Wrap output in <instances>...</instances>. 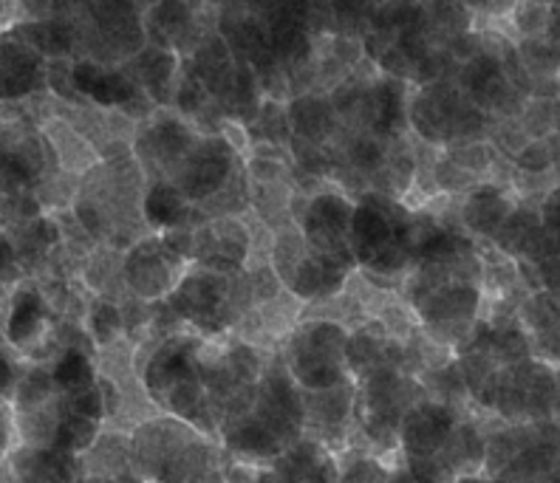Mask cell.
<instances>
[{
  "instance_id": "obj_1",
  "label": "cell",
  "mask_w": 560,
  "mask_h": 483,
  "mask_svg": "<svg viewBox=\"0 0 560 483\" xmlns=\"http://www.w3.org/2000/svg\"><path fill=\"white\" fill-rule=\"evenodd\" d=\"M144 187L148 181L133 156L100 162L80 178L71 215L96 246L125 252L151 235L142 221Z\"/></svg>"
},
{
  "instance_id": "obj_2",
  "label": "cell",
  "mask_w": 560,
  "mask_h": 483,
  "mask_svg": "<svg viewBox=\"0 0 560 483\" xmlns=\"http://www.w3.org/2000/svg\"><path fill=\"white\" fill-rule=\"evenodd\" d=\"M351 255L360 278L397 292L413 258V207L383 192H360L351 219Z\"/></svg>"
},
{
  "instance_id": "obj_3",
  "label": "cell",
  "mask_w": 560,
  "mask_h": 483,
  "mask_svg": "<svg viewBox=\"0 0 560 483\" xmlns=\"http://www.w3.org/2000/svg\"><path fill=\"white\" fill-rule=\"evenodd\" d=\"M185 331L201 340L230 337L255 308L253 286L244 272L219 274L201 266H187L178 286L164 299Z\"/></svg>"
},
{
  "instance_id": "obj_4",
  "label": "cell",
  "mask_w": 560,
  "mask_h": 483,
  "mask_svg": "<svg viewBox=\"0 0 560 483\" xmlns=\"http://www.w3.org/2000/svg\"><path fill=\"white\" fill-rule=\"evenodd\" d=\"M272 354L230 337L201 340L196 351V370L210 402L219 429L253 408L255 388Z\"/></svg>"
},
{
  "instance_id": "obj_5",
  "label": "cell",
  "mask_w": 560,
  "mask_h": 483,
  "mask_svg": "<svg viewBox=\"0 0 560 483\" xmlns=\"http://www.w3.org/2000/svg\"><path fill=\"white\" fill-rule=\"evenodd\" d=\"M492 122L495 119L467 103L453 76L408 91V105H405L408 137L413 133V139H419L424 148L447 150L453 144L485 142Z\"/></svg>"
},
{
  "instance_id": "obj_6",
  "label": "cell",
  "mask_w": 560,
  "mask_h": 483,
  "mask_svg": "<svg viewBox=\"0 0 560 483\" xmlns=\"http://www.w3.org/2000/svg\"><path fill=\"white\" fill-rule=\"evenodd\" d=\"M349 328L331 320H301L278 356L303 393H317L351 379L346 368Z\"/></svg>"
},
{
  "instance_id": "obj_7",
  "label": "cell",
  "mask_w": 560,
  "mask_h": 483,
  "mask_svg": "<svg viewBox=\"0 0 560 483\" xmlns=\"http://www.w3.org/2000/svg\"><path fill=\"white\" fill-rule=\"evenodd\" d=\"M77 60L122 66L148 46L142 26V7L137 3H74Z\"/></svg>"
},
{
  "instance_id": "obj_8",
  "label": "cell",
  "mask_w": 560,
  "mask_h": 483,
  "mask_svg": "<svg viewBox=\"0 0 560 483\" xmlns=\"http://www.w3.org/2000/svg\"><path fill=\"white\" fill-rule=\"evenodd\" d=\"M244 173V153L221 133H201L199 142L176 164L171 181L192 207L205 204Z\"/></svg>"
},
{
  "instance_id": "obj_9",
  "label": "cell",
  "mask_w": 560,
  "mask_h": 483,
  "mask_svg": "<svg viewBox=\"0 0 560 483\" xmlns=\"http://www.w3.org/2000/svg\"><path fill=\"white\" fill-rule=\"evenodd\" d=\"M499 46V35H485V48L479 55L467 60L465 66H456L451 74L467 103L490 116V119H495V122L499 119H518L521 108L526 103V96L515 89L510 74H506Z\"/></svg>"
},
{
  "instance_id": "obj_10",
  "label": "cell",
  "mask_w": 560,
  "mask_h": 483,
  "mask_svg": "<svg viewBox=\"0 0 560 483\" xmlns=\"http://www.w3.org/2000/svg\"><path fill=\"white\" fill-rule=\"evenodd\" d=\"M351 219H354V198L337 187H326L306 198L294 224L312 252L357 269L351 255Z\"/></svg>"
},
{
  "instance_id": "obj_11",
  "label": "cell",
  "mask_w": 560,
  "mask_h": 483,
  "mask_svg": "<svg viewBox=\"0 0 560 483\" xmlns=\"http://www.w3.org/2000/svg\"><path fill=\"white\" fill-rule=\"evenodd\" d=\"M199 130L171 108L153 110L139 122L137 137L130 142V156L139 164L144 181H167L187 150L199 142Z\"/></svg>"
},
{
  "instance_id": "obj_12",
  "label": "cell",
  "mask_w": 560,
  "mask_h": 483,
  "mask_svg": "<svg viewBox=\"0 0 560 483\" xmlns=\"http://www.w3.org/2000/svg\"><path fill=\"white\" fill-rule=\"evenodd\" d=\"M187 272L185 260L162 244L159 235L130 244L122 252V283L130 299L144 303V306H159L171 297L178 286L182 274Z\"/></svg>"
},
{
  "instance_id": "obj_13",
  "label": "cell",
  "mask_w": 560,
  "mask_h": 483,
  "mask_svg": "<svg viewBox=\"0 0 560 483\" xmlns=\"http://www.w3.org/2000/svg\"><path fill=\"white\" fill-rule=\"evenodd\" d=\"M142 26L148 46L187 60L201 46V40L215 32V7L182 3V0L151 3L142 7Z\"/></svg>"
},
{
  "instance_id": "obj_14",
  "label": "cell",
  "mask_w": 560,
  "mask_h": 483,
  "mask_svg": "<svg viewBox=\"0 0 560 483\" xmlns=\"http://www.w3.org/2000/svg\"><path fill=\"white\" fill-rule=\"evenodd\" d=\"M253 255V229L249 215L244 219H210L190 229V266L210 272H244Z\"/></svg>"
},
{
  "instance_id": "obj_15",
  "label": "cell",
  "mask_w": 560,
  "mask_h": 483,
  "mask_svg": "<svg viewBox=\"0 0 560 483\" xmlns=\"http://www.w3.org/2000/svg\"><path fill=\"white\" fill-rule=\"evenodd\" d=\"M470 413L451 408V404L433 402V399H422L419 404L405 413L402 424H399V447L397 461L399 463H424L439 461L451 436L456 433L458 422Z\"/></svg>"
},
{
  "instance_id": "obj_16",
  "label": "cell",
  "mask_w": 560,
  "mask_h": 483,
  "mask_svg": "<svg viewBox=\"0 0 560 483\" xmlns=\"http://www.w3.org/2000/svg\"><path fill=\"white\" fill-rule=\"evenodd\" d=\"M74 89L82 103L100 110H122L133 122H144L153 114V105L144 99L142 91L128 80L119 66H103L91 60H71Z\"/></svg>"
},
{
  "instance_id": "obj_17",
  "label": "cell",
  "mask_w": 560,
  "mask_h": 483,
  "mask_svg": "<svg viewBox=\"0 0 560 483\" xmlns=\"http://www.w3.org/2000/svg\"><path fill=\"white\" fill-rule=\"evenodd\" d=\"M199 436H205V433H199L192 424L178 422L173 415L159 413L144 419L128 433L133 470L144 483H156L164 467Z\"/></svg>"
},
{
  "instance_id": "obj_18",
  "label": "cell",
  "mask_w": 560,
  "mask_h": 483,
  "mask_svg": "<svg viewBox=\"0 0 560 483\" xmlns=\"http://www.w3.org/2000/svg\"><path fill=\"white\" fill-rule=\"evenodd\" d=\"M303 393V390H301ZM303 415H306V436L326 444L340 456L351 444L357 415V385L346 379L328 390L303 393Z\"/></svg>"
},
{
  "instance_id": "obj_19",
  "label": "cell",
  "mask_w": 560,
  "mask_h": 483,
  "mask_svg": "<svg viewBox=\"0 0 560 483\" xmlns=\"http://www.w3.org/2000/svg\"><path fill=\"white\" fill-rule=\"evenodd\" d=\"M46 96V60L21 37L0 32V105H26Z\"/></svg>"
},
{
  "instance_id": "obj_20",
  "label": "cell",
  "mask_w": 560,
  "mask_h": 483,
  "mask_svg": "<svg viewBox=\"0 0 560 483\" xmlns=\"http://www.w3.org/2000/svg\"><path fill=\"white\" fill-rule=\"evenodd\" d=\"M346 368L354 381L365 379L380 368L408 370V342L390 337L380 326V320L360 322L351 328L349 340H346Z\"/></svg>"
},
{
  "instance_id": "obj_21",
  "label": "cell",
  "mask_w": 560,
  "mask_h": 483,
  "mask_svg": "<svg viewBox=\"0 0 560 483\" xmlns=\"http://www.w3.org/2000/svg\"><path fill=\"white\" fill-rule=\"evenodd\" d=\"M518 198L510 187L492 185V181H481L479 187H472L467 196L458 198L456 219L458 226L465 229L467 238H472L476 244H487L495 238V232L501 229L510 212L515 210Z\"/></svg>"
},
{
  "instance_id": "obj_22",
  "label": "cell",
  "mask_w": 560,
  "mask_h": 483,
  "mask_svg": "<svg viewBox=\"0 0 560 483\" xmlns=\"http://www.w3.org/2000/svg\"><path fill=\"white\" fill-rule=\"evenodd\" d=\"M275 483H340V458L335 449L303 436L267 467Z\"/></svg>"
},
{
  "instance_id": "obj_23",
  "label": "cell",
  "mask_w": 560,
  "mask_h": 483,
  "mask_svg": "<svg viewBox=\"0 0 560 483\" xmlns=\"http://www.w3.org/2000/svg\"><path fill=\"white\" fill-rule=\"evenodd\" d=\"M287 116L292 142L308 144V148L328 150L342 130L335 105H331L328 94H320V91L292 96L287 103Z\"/></svg>"
},
{
  "instance_id": "obj_24",
  "label": "cell",
  "mask_w": 560,
  "mask_h": 483,
  "mask_svg": "<svg viewBox=\"0 0 560 483\" xmlns=\"http://www.w3.org/2000/svg\"><path fill=\"white\" fill-rule=\"evenodd\" d=\"M119 69L142 91L144 99L153 108H171L173 91H176L178 74H182V57L171 55V51H162L156 46H144L139 55L122 62Z\"/></svg>"
},
{
  "instance_id": "obj_25",
  "label": "cell",
  "mask_w": 560,
  "mask_h": 483,
  "mask_svg": "<svg viewBox=\"0 0 560 483\" xmlns=\"http://www.w3.org/2000/svg\"><path fill=\"white\" fill-rule=\"evenodd\" d=\"M37 128H40V137L46 139L48 150H51V156H55L57 167H60L62 173L82 178L100 164L96 150L85 142V137H82L80 130L71 128V125L51 108H46V114L37 119Z\"/></svg>"
},
{
  "instance_id": "obj_26",
  "label": "cell",
  "mask_w": 560,
  "mask_h": 483,
  "mask_svg": "<svg viewBox=\"0 0 560 483\" xmlns=\"http://www.w3.org/2000/svg\"><path fill=\"white\" fill-rule=\"evenodd\" d=\"M142 221L151 235L201 224L199 210L171 181H148L142 196Z\"/></svg>"
},
{
  "instance_id": "obj_27",
  "label": "cell",
  "mask_w": 560,
  "mask_h": 483,
  "mask_svg": "<svg viewBox=\"0 0 560 483\" xmlns=\"http://www.w3.org/2000/svg\"><path fill=\"white\" fill-rule=\"evenodd\" d=\"M77 467H80V475L91 478H128L137 475L133 470V458H130V441L128 433H119L114 427H103L100 438L94 441V447L85 452V456L77 458Z\"/></svg>"
},
{
  "instance_id": "obj_28",
  "label": "cell",
  "mask_w": 560,
  "mask_h": 483,
  "mask_svg": "<svg viewBox=\"0 0 560 483\" xmlns=\"http://www.w3.org/2000/svg\"><path fill=\"white\" fill-rule=\"evenodd\" d=\"M485 447H487V429L481 427L476 419L465 415L458 422L456 433L451 436L444 452L439 456V461L444 463V470L451 472V478H465V475H481V467H485Z\"/></svg>"
},
{
  "instance_id": "obj_29",
  "label": "cell",
  "mask_w": 560,
  "mask_h": 483,
  "mask_svg": "<svg viewBox=\"0 0 560 483\" xmlns=\"http://www.w3.org/2000/svg\"><path fill=\"white\" fill-rule=\"evenodd\" d=\"M48 370H51L55 388L60 390L62 396L89 390L100 381V370H96V351L82 345L60 351L55 360L48 362Z\"/></svg>"
},
{
  "instance_id": "obj_30",
  "label": "cell",
  "mask_w": 560,
  "mask_h": 483,
  "mask_svg": "<svg viewBox=\"0 0 560 483\" xmlns=\"http://www.w3.org/2000/svg\"><path fill=\"white\" fill-rule=\"evenodd\" d=\"M60 390L55 388L51 370L48 365H32V362H21L18 379L9 393V404H12L14 415L32 413V410L46 408L48 402H55Z\"/></svg>"
},
{
  "instance_id": "obj_31",
  "label": "cell",
  "mask_w": 560,
  "mask_h": 483,
  "mask_svg": "<svg viewBox=\"0 0 560 483\" xmlns=\"http://www.w3.org/2000/svg\"><path fill=\"white\" fill-rule=\"evenodd\" d=\"M82 328L89 340L94 342L96 351H105V347H114L119 342L128 340V331H125V314L119 303L103 297L89 299V311H85V320Z\"/></svg>"
},
{
  "instance_id": "obj_32",
  "label": "cell",
  "mask_w": 560,
  "mask_h": 483,
  "mask_svg": "<svg viewBox=\"0 0 560 483\" xmlns=\"http://www.w3.org/2000/svg\"><path fill=\"white\" fill-rule=\"evenodd\" d=\"M244 130H246V142H249V148L289 150V142H292V130H289L287 103H278V99H264L258 116H255L253 122L246 125Z\"/></svg>"
},
{
  "instance_id": "obj_33",
  "label": "cell",
  "mask_w": 560,
  "mask_h": 483,
  "mask_svg": "<svg viewBox=\"0 0 560 483\" xmlns=\"http://www.w3.org/2000/svg\"><path fill=\"white\" fill-rule=\"evenodd\" d=\"M105 424L103 422H94V419H85V415H74V413H66L57 424V433H55V444L51 449L62 452V456H71V458H80L85 456L94 441L100 438Z\"/></svg>"
},
{
  "instance_id": "obj_34",
  "label": "cell",
  "mask_w": 560,
  "mask_h": 483,
  "mask_svg": "<svg viewBox=\"0 0 560 483\" xmlns=\"http://www.w3.org/2000/svg\"><path fill=\"white\" fill-rule=\"evenodd\" d=\"M518 125L524 128L529 142H547L558 137L560 130V99L529 96L518 114Z\"/></svg>"
},
{
  "instance_id": "obj_35",
  "label": "cell",
  "mask_w": 560,
  "mask_h": 483,
  "mask_svg": "<svg viewBox=\"0 0 560 483\" xmlns=\"http://www.w3.org/2000/svg\"><path fill=\"white\" fill-rule=\"evenodd\" d=\"M337 458H340V483H390L394 463L371 456L365 449L349 447Z\"/></svg>"
},
{
  "instance_id": "obj_36",
  "label": "cell",
  "mask_w": 560,
  "mask_h": 483,
  "mask_svg": "<svg viewBox=\"0 0 560 483\" xmlns=\"http://www.w3.org/2000/svg\"><path fill=\"white\" fill-rule=\"evenodd\" d=\"M549 17H552V3H535V0H524V3H513L506 21L513 28L515 43L521 40H540L547 35Z\"/></svg>"
},
{
  "instance_id": "obj_37",
  "label": "cell",
  "mask_w": 560,
  "mask_h": 483,
  "mask_svg": "<svg viewBox=\"0 0 560 483\" xmlns=\"http://www.w3.org/2000/svg\"><path fill=\"white\" fill-rule=\"evenodd\" d=\"M560 158V148H555V137L547 142H526L524 148L510 158L518 176H549L555 173Z\"/></svg>"
},
{
  "instance_id": "obj_38",
  "label": "cell",
  "mask_w": 560,
  "mask_h": 483,
  "mask_svg": "<svg viewBox=\"0 0 560 483\" xmlns=\"http://www.w3.org/2000/svg\"><path fill=\"white\" fill-rule=\"evenodd\" d=\"M26 272H23L21 260H18V252H14V244L9 240L7 232H0V286L14 288L18 283H23Z\"/></svg>"
},
{
  "instance_id": "obj_39",
  "label": "cell",
  "mask_w": 560,
  "mask_h": 483,
  "mask_svg": "<svg viewBox=\"0 0 560 483\" xmlns=\"http://www.w3.org/2000/svg\"><path fill=\"white\" fill-rule=\"evenodd\" d=\"M529 347H533V360L544 362L549 368H560V320L544 334L529 337Z\"/></svg>"
},
{
  "instance_id": "obj_40",
  "label": "cell",
  "mask_w": 560,
  "mask_h": 483,
  "mask_svg": "<svg viewBox=\"0 0 560 483\" xmlns=\"http://www.w3.org/2000/svg\"><path fill=\"white\" fill-rule=\"evenodd\" d=\"M538 215L544 232L560 244V181L538 201Z\"/></svg>"
},
{
  "instance_id": "obj_41",
  "label": "cell",
  "mask_w": 560,
  "mask_h": 483,
  "mask_svg": "<svg viewBox=\"0 0 560 483\" xmlns=\"http://www.w3.org/2000/svg\"><path fill=\"white\" fill-rule=\"evenodd\" d=\"M18 447V422L9 399H0V461Z\"/></svg>"
},
{
  "instance_id": "obj_42",
  "label": "cell",
  "mask_w": 560,
  "mask_h": 483,
  "mask_svg": "<svg viewBox=\"0 0 560 483\" xmlns=\"http://www.w3.org/2000/svg\"><path fill=\"white\" fill-rule=\"evenodd\" d=\"M18 370H21V360L0 342V399H9L14 379H18Z\"/></svg>"
},
{
  "instance_id": "obj_43",
  "label": "cell",
  "mask_w": 560,
  "mask_h": 483,
  "mask_svg": "<svg viewBox=\"0 0 560 483\" xmlns=\"http://www.w3.org/2000/svg\"><path fill=\"white\" fill-rule=\"evenodd\" d=\"M544 40L549 43V48H552L555 57H558L560 62V3L558 7H552V17H549V28H547V35H544Z\"/></svg>"
},
{
  "instance_id": "obj_44",
  "label": "cell",
  "mask_w": 560,
  "mask_h": 483,
  "mask_svg": "<svg viewBox=\"0 0 560 483\" xmlns=\"http://www.w3.org/2000/svg\"><path fill=\"white\" fill-rule=\"evenodd\" d=\"M18 21H21V3L0 0V32H9Z\"/></svg>"
},
{
  "instance_id": "obj_45",
  "label": "cell",
  "mask_w": 560,
  "mask_h": 483,
  "mask_svg": "<svg viewBox=\"0 0 560 483\" xmlns=\"http://www.w3.org/2000/svg\"><path fill=\"white\" fill-rule=\"evenodd\" d=\"M453 483H506L501 478H485V475H465V478H456Z\"/></svg>"
},
{
  "instance_id": "obj_46",
  "label": "cell",
  "mask_w": 560,
  "mask_h": 483,
  "mask_svg": "<svg viewBox=\"0 0 560 483\" xmlns=\"http://www.w3.org/2000/svg\"><path fill=\"white\" fill-rule=\"evenodd\" d=\"M246 483H275L269 470H253V475L246 478Z\"/></svg>"
},
{
  "instance_id": "obj_47",
  "label": "cell",
  "mask_w": 560,
  "mask_h": 483,
  "mask_svg": "<svg viewBox=\"0 0 560 483\" xmlns=\"http://www.w3.org/2000/svg\"><path fill=\"white\" fill-rule=\"evenodd\" d=\"M7 297L9 292L0 286V342H3V314H7Z\"/></svg>"
}]
</instances>
